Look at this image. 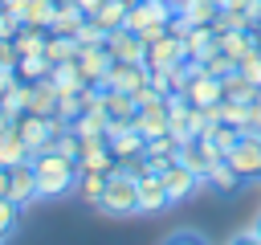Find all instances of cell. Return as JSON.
Instances as JSON below:
<instances>
[{
	"instance_id": "cell-46",
	"label": "cell",
	"mask_w": 261,
	"mask_h": 245,
	"mask_svg": "<svg viewBox=\"0 0 261 245\" xmlns=\"http://www.w3.org/2000/svg\"><path fill=\"white\" fill-rule=\"evenodd\" d=\"M167 4H175V8H179V0H167Z\"/></svg>"
},
{
	"instance_id": "cell-44",
	"label": "cell",
	"mask_w": 261,
	"mask_h": 245,
	"mask_svg": "<svg viewBox=\"0 0 261 245\" xmlns=\"http://www.w3.org/2000/svg\"><path fill=\"white\" fill-rule=\"evenodd\" d=\"M8 127H12V118H8L4 110H0V131H8Z\"/></svg>"
},
{
	"instance_id": "cell-2",
	"label": "cell",
	"mask_w": 261,
	"mask_h": 245,
	"mask_svg": "<svg viewBox=\"0 0 261 245\" xmlns=\"http://www.w3.org/2000/svg\"><path fill=\"white\" fill-rule=\"evenodd\" d=\"M98 208L110 216H135L139 212V176L130 167H114L106 176V192H102Z\"/></svg>"
},
{
	"instance_id": "cell-41",
	"label": "cell",
	"mask_w": 261,
	"mask_h": 245,
	"mask_svg": "<svg viewBox=\"0 0 261 245\" xmlns=\"http://www.w3.org/2000/svg\"><path fill=\"white\" fill-rule=\"evenodd\" d=\"M228 245H261V237H257L253 229H245V233H232V237H228Z\"/></svg>"
},
{
	"instance_id": "cell-14",
	"label": "cell",
	"mask_w": 261,
	"mask_h": 245,
	"mask_svg": "<svg viewBox=\"0 0 261 245\" xmlns=\"http://www.w3.org/2000/svg\"><path fill=\"white\" fill-rule=\"evenodd\" d=\"M82 172H114L118 159L110 151V139H82V155H77Z\"/></svg>"
},
{
	"instance_id": "cell-21",
	"label": "cell",
	"mask_w": 261,
	"mask_h": 245,
	"mask_svg": "<svg viewBox=\"0 0 261 245\" xmlns=\"http://www.w3.org/2000/svg\"><path fill=\"white\" fill-rule=\"evenodd\" d=\"M102 110L110 114V122H130L135 110H139V102H135V94H122V90H106L102 86Z\"/></svg>"
},
{
	"instance_id": "cell-27",
	"label": "cell",
	"mask_w": 261,
	"mask_h": 245,
	"mask_svg": "<svg viewBox=\"0 0 261 245\" xmlns=\"http://www.w3.org/2000/svg\"><path fill=\"white\" fill-rule=\"evenodd\" d=\"M175 12L188 16L192 24H212V20L220 16V4H216V0H179Z\"/></svg>"
},
{
	"instance_id": "cell-30",
	"label": "cell",
	"mask_w": 261,
	"mask_h": 245,
	"mask_svg": "<svg viewBox=\"0 0 261 245\" xmlns=\"http://www.w3.org/2000/svg\"><path fill=\"white\" fill-rule=\"evenodd\" d=\"M208 139H212V147H216L220 155H228V151L237 147V139H241V127H232V122H216V127L208 131Z\"/></svg>"
},
{
	"instance_id": "cell-32",
	"label": "cell",
	"mask_w": 261,
	"mask_h": 245,
	"mask_svg": "<svg viewBox=\"0 0 261 245\" xmlns=\"http://www.w3.org/2000/svg\"><path fill=\"white\" fill-rule=\"evenodd\" d=\"M106 176H110V172H82L77 188H82V196H86L90 204H102V192H106Z\"/></svg>"
},
{
	"instance_id": "cell-20",
	"label": "cell",
	"mask_w": 261,
	"mask_h": 245,
	"mask_svg": "<svg viewBox=\"0 0 261 245\" xmlns=\"http://www.w3.org/2000/svg\"><path fill=\"white\" fill-rule=\"evenodd\" d=\"M29 159H33V151H29V143L20 139L16 122H12L8 131H0V163H4V167H16V163H29Z\"/></svg>"
},
{
	"instance_id": "cell-8",
	"label": "cell",
	"mask_w": 261,
	"mask_h": 245,
	"mask_svg": "<svg viewBox=\"0 0 261 245\" xmlns=\"http://www.w3.org/2000/svg\"><path fill=\"white\" fill-rule=\"evenodd\" d=\"M147 82H151L147 61H114L106 74V90H122V94H139Z\"/></svg>"
},
{
	"instance_id": "cell-23",
	"label": "cell",
	"mask_w": 261,
	"mask_h": 245,
	"mask_svg": "<svg viewBox=\"0 0 261 245\" xmlns=\"http://www.w3.org/2000/svg\"><path fill=\"white\" fill-rule=\"evenodd\" d=\"M126 12H130V0H102L98 12H94V20L106 33H114V29H126Z\"/></svg>"
},
{
	"instance_id": "cell-18",
	"label": "cell",
	"mask_w": 261,
	"mask_h": 245,
	"mask_svg": "<svg viewBox=\"0 0 261 245\" xmlns=\"http://www.w3.org/2000/svg\"><path fill=\"white\" fill-rule=\"evenodd\" d=\"M57 102H61V90H57V86H53L49 78L33 82V94H29V114L53 118V114H57Z\"/></svg>"
},
{
	"instance_id": "cell-37",
	"label": "cell",
	"mask_w": 261,
	"mask_h": 245,
	"mask_svg": "<svg viewBox=\"0 0 261 245\" xmlns=\"http://www.w3.org/2000/svg\"><path fill=\"white\" fill-rule=\"evenodd\" d=\"M16 220H20V204H12L8 196H0V241L16 229Z\"/></svg>"
},
{
	"instance_id": "cell-22",
	"label": "cell",
	"mask_w": 261,
	"mask_h": 245,
	"mask_svg": "<svg viewBox=\"0 0 261 245\" xmlns=\"http://www.w3.org/2000/svg\"><path fill=\"white\" fill-rule=\"evenodd\" d=\"M49 82L61 90V94H77L82 86H86V78H82V69H77V61H57L53 69H49Z\"/></svg>"
},
{
	"instance_id": "cell-50",
	"label": "cell",
	"mask_w": 261,
	"mask_h": 245,
	"mask_svg": "<svg viewBox=\"0 0 261 245\" xmlns=\"http://www.w3.org/2000/svg\"><path fill=\"white\" fill-rule=\"evenodd\" d=\"M0 245H4V241H0Z\"/></svg>"
},
{
	"instance_id": "cell-39",
	"label": "cell",
	"mask_w": 261,
	"mask_h": 245,
	"mask_svg": "<svg viewBox=\"0 0 261 245\" xmlns=\"http://www.w3.org/2000/svg\"><path fill=\"white\" fill-rule=\"evenodd\" d=\"M0 4H4V12H8L16 24H24V12L33 8V0H0Z\"/></svg>"
},
{
	"instance_id": "cell-6",
	"label": "cell",
	"mask_w": 261,
	"mask_h": 245,
	"mask_svg": "<svg viewBox=\"0 0 261 245\" xmlns=\"http://www.w3.org/2000/svg\"><path fill=\"white\" fill-rule=\"evenodd\" d=\"M184 61H188V49H184V41L171 37V33H163L155 45H147V69H151V74H167V69H175V65H184Z\"/></svg>"
},
{
	"instance_id": "cell-9",
	"label": "cell",
	"mask_w": 261,
	"mask_h": 245,
	"mask_svg": "<svg viewBox=\"0 0 261 245\" xmlns=\"http://www.w3.org/2000/svg\"><path fill=\"white\" fill-rule=\"evenodd\" d=\"M175 159H179V163H188L196 176H204V180H208L212 163H216V159H224V155L212 147V139H208V135H196V139L179 143V155H175Z\"/></svg>"
},
{
	"instance_id": "cell-13",
	"label": "cell",
	"mask_w": 261,
	"mask_h": 245,
	"mask_svg": "<svg viewBox=\"0 0 261 245\" xmlns=\"http://www.w3.org/2000/svg\"><path fill=\"white\" fill-rule=\"evenodd\" d=\"M167 204H171V196H167V188H163V176H159V172H143V176H139V212L155 216V212H163Z\"/></svg>"
},
{
	"instance_id": "cell-38",
	"label": "cell",
	"mask_w": 261,
	"mask_h": 245,
	"mask_svg": "<svg viewBox=\"0 0 261 245\" xmlns=\"http://www.w3.org/2000/svg\"><path fill=\"white\" fill-rule=\"evenodd\" d=\"M159 245H208V241H204L196 229H175V233H167Z\"/></svg>"
},
{
	"instance_id": "cell-5",
	"label": "cell",
	"mask_w": 261,
	"mask_h": 245,
	"mask_svg": "<svg viewBox=\"0 0 261 245\" xmlns=\"http://www.w3.org/2000/svg\"><path fill=\"white\" fill-rule=\"evenodd\" d=\"M175 16V4H167V0H135L130 4V12H126V29H135V33H143V29H167V20Z\"/></svg>"
},
{
	"instance_id": "cell-43",
	"label": "cell",
	"mask_w": 261,
	"mask_h": 245,
	"mask_svg": "<svg viewBox=\"0 0 261 245\" xmlns=\"http://www.w3.org/2000/svg\"><path fill=\"white\" fill-rule=\"evenodd\" d=\"M77 4H82V12H86V16H94V12H98V4H102V0H77Z\"/></svg>"
},
{
	"instance_id": "cell-47",
	"label": "cell",
	"mask_w": 261,
	"mask_h": 245,
	"mask_svg": "<svg viewBox=\"0 0 261 245\" xmlns=\"http://www.w3.org/2000/svg\"><path fill=\"white\" fill-rule=\"evenodd\" d=\"M257 106H261V94H257Z\"/></svg>"
},
{
	"instance_id": "cell-15",
	"label": "cell",
	"mask_w": 261,
	"mask_h": 245,
	"mask_svg": "<svg viewBox=\"0 0 261 245\" xmlns=\"http://www.w3.org/2000/svg\"><path fill=\"white\" fill-rule=\"evenodd\" d=\"M184 94H188V102H192V106H216V102H224V78L196 74V78L184 86Z\"/></svg>"
},
{
	"instance_id": "cell-1",
	"label": "cell",
	"mask_w": 261,
	"mask_h": 245,
	"mask_svg": "<svg viewBox=\"0 0 261 245\" xmlns=\"http://www.w3.org/2000/svg\"><path fill=\"white\" fill-rule=\"evenodd\" d=\"M33 172H37V196H41V200L65 196V192H73L77 180H82L77 159H65V155H57V151L33 155Z\"/></svg>"
},
{
	"instance_id": "cell-49",
	"label": "cell",
	"mask_w": 261,
	"mask_h": 245,
	"mask_svg": "<svg viewBox=\"0 0 261 245\" xmlns=\"http://www.w3.org/2000/svg\"><path fill=\"white\" fill-rule=\"evenodd\" d=\"M130 4H135V0H130Z\"/></svg>"
},
{
	"instance_id": "cell-45",
	"label": "cell",
	"mask_w": 261,
	"mask_h": 245,
	"mask_svg": "<svg viewBox=\"0 0 261 245\" xmlns=\"http://www.w3.org/2000/svg\"><path fill=\"white\" fill-rule=\"evenodd\" d=\"M253 233H257V237H261V216H257V225H253Z\"/></svg>"
},
{
	"instance_id": "cell-12",
	"label": "cell",
	"mask_w": 261,
	"mask_h": 245,
	"mask_svg": "<svg viewBox=\"0 0 261 245\" xmlns=\"http://www.w3.org/2000/svg\"><path fill=\"white\" fill-rule=\"evenodd\" d=\"M106 49H110L114 61H147V45H143V37H139L135 29H114V33H106Z\"/></svg>"
},
{
	"instance_id": "cell-33",
	"label": "cell",
	"mask_w": 261,
	"mask_h": 245,
	"mask_svg": "<svg viewBox=\"0 0 261 245\" xmlns=\"http://www.w3.org/2000/svg\"><path fill=\"white\" fill-rule=\"evenodd\" d=\"M73 41L86 49V45H106V29L94 20V16H86L82 24H77V33H73Z\"/></svg>"
},
{
	"instance_id": "cell-10",
	"label": "cell",
	"mask_w": 261,
	"mask_h": 245,
	"mask_svg": "<svg viewBox=\"0 0 261 245\" xmlns=\"http://www.w3.org/2000/svg\"><path fill=\"white\" fill-rule=\"evenodd\" d=\"M73 61H77L86 86H106V74H110V65H114V57H110L106 45H86V49H77Z\"/></svg>"
},
{
	"instance_id": "cell-16",
	"label": "cell",
	"mask_w": 261,
	"mask_h": 245,
	"mask_svg": "<svg viewBox=\"0 0 261 245\" xmlns=\"http://www.w3.org/2000/svg\"><path fill=\"white\" fill-rule=\"evenodd\" d=\"M130 127H135L143 139H159V135H167V106H163V102H159V106H139L135 118H130Z\"/></svg>"
},
{
	"instance_id": "cell-42",
	"label": "cell",
	"mask_w": 261,
	"mask_h": 245,
	"mask_svg": "<svg viewBox=\"0 0 261 245\" xmlns=\"http://www.w3.org/2000/svg\"><path fill=\"white\" fill-rule=\"evenodd\" d=\"M216 4H220V12H228V8H241V12H245L249 0H216Z\"/></svg>"
},
{
	"instance_id": "cell-19",
	"label": "cell",
	"mask_w": 261,
	"mask_h": 245,
	"mask_svg": "<svg viewBox=\"0 0 261 245\" xmlns=\"http://www.w3.org/2000/svg\"><path fill=\"white\" fill-rule=\"evenodd\" d=\"M69 131H73L77 139H106V131H110V114H106L102 106H94V110H82V114L69 122Z\"/></svg>"
},
{
	"instance_id": "cell-40",
	"label": "cell",
	"mask_w": 261,
	"mask_h": 245,
	"mask_svg": "<svg viewBox=\"0 0 261 245\" xmlns=\"http://www.w3.org/2000/svg\"><path fill=\"white\" fill-rule=\"evenodd\" d=\"M16 29H20V24H16L8 12H0V41H12V37H16Z\"/></svg>"
},
{
	"instance_id": "cell-31",
	"label": "cell",
	"mask_w": 261,
	"mask_h": 245,
	"mask_svg": "<svg viewBox=\"0 0 261 245\" xmlns=\"http://www.w3.org/2000/svg\"><path fill=\"white\" fill-rule=\"evenodd\" d=\"M208 184H216L220 192H232V188L241 184V176H237V167H232L228 159H216V163H212V172H208Z\"/></svg>"
},
{
	"instance_id": "cell-34",
	"label": "cell",
	"mask_w": 261,
	"mask_h": 245,
	"mask_svg": "<svg viewBox=\"0 0 261 245\" xmlns=\"http://www.w3.org/2000/svg\"><path fill=\"white\" fill-rule=\"evenodd\" d=\"M237 74H241L245 82H253V86L261 90V45H257V49H249V53H245V57L237 61Z\"/></svg>"
},
{
	"instance_id": "cell-48",
	"label": "cell",
	"mask_w": 261,
	"mask_h": 245,
	"mask_svg": "<svg viewBox=\"0 0 261 245\" xmlns=\"http://www.w3.org/2000/svg\"><path fill=\"white\" fill-rule=\"evenodd\" d=\"M0 12H4V4H0Z\"/></svg>"
},
{
	"instance_id": "cell-35",
	"label": "cell",
	"mask_w": 261,
	"mask_h": 245,
	"mask_svg": "<svg viewBox=\"0 0 261 245\" xmlns=\"http://www.w3.org/2000/svg\"><path fill=\"white\" fill-rule=\"evenodd\" d=\"M204 74H212V78H228V74H237V57H228V53H208L204 57Z\"/></svg>"
},
{
	"instance_id": "cell-28",
	"label": "cell",
	"mask_w": 261,
	"mask_h": 245,
	"mask_svg": "<svg viewBox=\"0 0 261 245\" xmlns=\"http://www.w3.org/2000/svg\"><path fill=\"white\" fill-rule=\"evenodd\" d=\"M77 49H82V45H77L73 37H65V33H49L45 57H49L53 65H57V61H73V57H77Z\"/></svg>"
},
{
	"instance_id": "cell-4",
	"label": "cell",
	"mask_w": 261,
	"mask_h": 245,
	"mask_svg": "<svg viewBox=\"0 0 261 245\" xmlns=\"http://www.w3.org/2000/svg\"><path fill=\"white\" fill-rule=\"evenodd\" d=\"M224 159L237 167L241 180H257V176H261V131H241L237 147H232Z\"/></svg>"
},
{
	"instance_id": "cell-36",
	"label": "cell",
	"mask_w": 261,
	"mask_h": 245,
	"mask_svg": "<svg viewBox=\"0 0 261 245\" xmlns=\"http://www.w3.org/2000/svg\"><path fill=\"white\" fill-rule=\"evenodd\" d=\"M49 151H57V155H65V159H77V155H82V139H77L69 127H65V131H61V135L49 143Z\"/></svg>"
},
{
	"instance_id": "cell-3",
	"label": "cell",
	"mask_w": 261,
	"mask_h": 245,
	"mask_svg": "<svg viewBox=\"0 0 261 245\" xmlns=\"http://www.w3.org/2000/svg\"><path fill=\"white\" fill-rule=\"evenodd\" d=\"M65 127H69V122H61L57 114H53V118H41V114H20V118H16V131H20V139L29 143L33 155L49 151V143H53Z\"/></svg>"
},
{
	"instance_id": "cell-29",
	"label": "cell",
	"mask_w": 261,
	"mask_h": 245,
	"mask_svg": "<svg viewBox=\"0 0 261 245\" xmlns=\"http://www.w3.org/2000/svg\"><path fill=\"white\" fill-rule=\"evenodd\" d=\"M261 90L253 86V82H245L241 74H228L224 78V102H253Z\"/></svg>"
},
{
	"instance_id": "cell-26",
	"label": "cell",
	"mask_w": 261,
	"mask_h": 245,
	"mask_svg": "<svg viewBox=\"0 0 261 245\" xmlns=\"http://www.w3.org/2000/svg\"><path fill=\"white\" fill-rule=\"evenodd\" d=\"M29 94H33V82H16V86H12V90L0 98V110H4V114L16 122L20 114H29Z\"/></svg>"
},
{
	"instance_id": "cell-7",
	"label": "cell",
	"mask_w": 261,
	"mask_h": 245,
	"mask_svg": "<svg viewBox=\"0 0 261 245\" xmlns=\"http://www.w3.org/2000/svg\"><path fill=\"white\" fill-rule=\"evenodd\" d=\"M163 188H167V196H171V204H179V200H192L196 196V188L204 184V176H196L188 163H179V159H171L163 172Z\"/></svg>"
},
{
	"instance_id": "cell-11",
	"label": "cell",
	"mask_w": 261,
	"mask_h": 245,
	"mask_svg": "<svg viewBox=\"0 0 261 245\" xmlns=\"http://www.w3.org/2000/svg\"><path fill=\"white\" fill-rule=\"evenodd\" d=\"M8 200L20 204V208H29L33 200H41V196H37V172H33V159L8 167Z\"/></svg>"
},
{
	"instance_id": "cell-24",
	"label": "cell",
	"mask_w": 261,
	"mask_h": 245,
	"mask_svg": "<svg viewBox=\"0 0 261 245\" xmlns=\"http://www.w3.org/2000/svg\"><path fill=\"white\" fill-rule=\"evenodd\" d=\"M82 20H86L82 4H77V0H61V4H57V16H53V29H49V33H65V37H73Z\"/></svg>"
},
{
	"instance_id": "cell-17",
	"label": "cell",
	"mask_w": 261,
	"mask_h": 245,
	"mask_svg": "<svg viewBox=\"0 0 261 245\" xmlns=\"http://www.w3.org/2000/svg\"><path fill=\"white\" fill-rule=\"evenodd\" d=\"M220 37V53H228V57H245L249 49H257L261 45V33L257 29H224V33H216Z\"/></svg>"
},
{
	"instance_id": "cell-25",
	"label": "cell",
	"mask_w": 261,
	"mask_h": 245,
	"mask_svg": "<svg viewBox=\"0 0 261 245\" xmlns=\"http://www.w3.org/2000/svg\"><path fill=\"white\" fill-rule=\"evenodd\" d=\"M49 69H53V61H49L45 53H24V57H16V78H20V82H41V78H49Z\"/></svg>"
}]
</instances>
